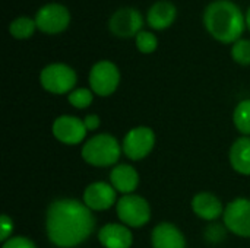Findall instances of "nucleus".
Listing matches in <instances>:
<instances>
[{
	"mask_svg": "<svg viewBox=\"0 0 250 248\" xmlns=\"http://www.w3.org/2000/svg\"><path fill=\"white\" fill-rule=\"evenodd\" d=\"M224 224L239 237L250 238V200L236 199L224 209Z\"/></svg>",
	"mask_w": 250,
	"mask_h": 248,
	"instance_id": "obj_9",
	"label": "nucleus"
},
{
	"mask_svg": "<svg viewBox=\"0 0 250 248\" xmlns=\"http://www.w3.org/2000/svg\"><path fill=\"white\" fill-rule=\"evenodd\" d=\"M155 134L149 127L139 126L132 129L123 139V152L132 161H141L152 151Z\"/></svg>",
	"mask_w": 250,
	"mask_h": 248,
	"instance_id": "obj_8",
	"label": "nucleus"
},
{
	"mask_svg": "<svg viewBox=\"0 0 250 248\" xmlns=\"http://www.w3.org/2000/svg\"><path fill=\"white\" fill-rule=\"evenodd\" d=\"M192 209L199 218H202L205 221H214V219L220 218L221 215H224L221 202L218 200L217 196H214L211 193L196 194L192 200Z\"/></svg>",
	"mask_w": 250,
	"mask_h": 248,
	"instance_id": "obj_17",
	"label": "nucleus"
},
{
	"mask_svg": "<svg viewBox=\"0 0 250 248\" xmlns=\"http://www.w3.org/2000/svg\"><path fill=\"white\" fill-rule=\"evenodd\" d=\"M136 48L144 53V54H149V53H154L157 50V45H158V41H157V37L152 34V32H148V31H141L138 35H136Z\"/></svg>",
	"mask_w": 250,
	"mask_h": 248,
	"instance_id": "obj_22",
	"label": "nucleus"
},
{
	"mask_svg": "<svg viewBox=\"0 0 250 248\" xmlns=\"http://www.w3.org/2000/svg\"><path fill=\"white\" fill-rule=\"evenodd\" d=\"M95 228V218L85 203L76 199L54 200L45 215L48 240L62 248L79 246L89 238Z\"/></svg>",
	"mask_w": 250,
	"mask_h": 248,
	"instance_id": "obj_1",
	"label": "nucleus"
},
{
	"mask_svg": "<svg viewBox=\"0 0 250 248\" xmlns=\"http://www.w3.org/2000/svg\"><path fill=\"white\" fill-rule=\"evenodd\" d=\"M0 227H1V232H0V240L4 243L9 240V237L12 235L13 231V222L7 215H1L0 218Z\"/></svg>",
	"mask_w": 250,
	"mask_h": 248,
	"instance_id": "obj_25",
	"label": "nucleus"
},
{
	"mask_svg": "<svg viewBox=\"0 0 250 248\" xmlns=\"http://www.w3.org/2000/svg\"><path fill=\"white\" fill-rule=\"evenodd\" d=\"M204 23L207 31L217 41L231 44L240 39L246 26V18L236 3L217 0L205 9Z\"/></svg>",
	"mask_w": 250,
	"mask_h": 248,
	"instance_id": "obj_2",
	"label": "nucleus"
},
{
	"mask_svg": "<svg viewBox=\"0 0 250 248\" xmlns=\"http://www.w3.org/2000/svg\"><path fill=\"white\" fill-rule=\"evenodd\" d=\"M231 167L243 175H250V137L237 139L230 149Z\"/></svg>",
	"mask_w": 250,
	"mask_h": 248,
	"instance_id": "obj_18",
	"label": "nucleus"
},
{
	"mask_svg": "<svg viewBox=\"0 0 250 248\" xmlns=\"http://www.w3.org/2000/svg\"><path fill=\"white\" fill-rule=\"evenodd\" d=\"M246 26H248V29L250 31V7L249 10H248V13H246Z\"/></svg>",
	"mask_w": 250,
	"mask_h": 248,
	"instance_id": "obj_27",
	"label": "nucleus"
},
{
	"mask_svg": "<svg viewBox=\"0 0 250 248\" xmlns=\"http://www.w3.org/2000/svg\"><path fill=\"white\" fill-rule=\"evenodd\" d=\"M37 28L44 34H60L70 23V12L59 3H48L38 9L35 15Z\"/></svg>",
	"mask_w": 250,
	"mask_h": 248,
	"instance_id": "obj_7",
	"label": "nucleus"
},
{
	"mask_svg": "<svg viewBox=\"0 0 250 248\" xmlns=\"http://www.w3.org/2000/svg\"><path fill=\"white\" fill-rule=\"evenodd\" d=\"M83 203L91 210L110 209L116 203V189L103 181L92 183L83 191Z\"/></svg>",
	"mask_w": 250,
	"mask_h": 248,
	"instance_id": "obj_12",
	"label": "nucleus"
},
{
	"mask_svg": "<svg viewBox=\"0 0 250 248\" xmlns=\"http://www.w3.org/2000/svg\"><path fill=\"white\" fill-rule=\"evenodd\" d=\"M154 248H185L186 241L179 228L170 222L158 224L151 235Z\"/></svg>",
	"mask_w": 250,
	"mask_h": 248,
	"instance_id": "obj_14",
	"label": "nucleus"
},
{
	"mask_svg": "<svg viewBox=\"0 0 250 248\" xmlns=\"http://www.w3.org/2000/svg\"><path fill=\"white\" fill-rule=\"evenodd\" d=\"M177 16V9L171 1L161 0L154 3L146 15V22L152 29L161 31L173 25Z\"/></svg>",
	"mask_w": 250,
	"mask_h": 248,
	"instance_id": "obj_15",
	"label": "nucleus"
},
{
	"mask_svg": "<svg viewBox=\"0 0 250 248\" xmlns=\"http://www.w3.org/2000/svg\"><path fill=\"white\" fill-rule=\"evenodd\" d=\"M83 123H85V127L86 130H97L98 126H100V117L95 115V114H89L83 118Z\"/></svg>",
	"mask_w": 250,
	"mask_h": 248,
	"instance_id": "obj_26",
	"label": "nucleus"
},
{
	"mask_svg": "<svg viewBox=\"0 0 250 248\" xmlns=\"http://www.w3.org/2000/svg\"><path fill=\"white\" fill-rule=\"evenodd\" d=\"M40 82L45 91L56 95H62L73 89V86L76 85V73L67 64L53 63L41 70Z\"/></svg>",
	"mask_w": 250,
	"mask_h": 248,
	"instance_id": "obj_4",
	"label": "nucleus"
},
{
	"mask_svg": "<svg viewBox=\"0 0 250 248\" xmlns=\"http://www.w3.org/2000/svg\"><path fill=\"white\" fill-rule=\"evenodd\" d=\"M85 123L75 115H60L53 123L54 137L64 145H78L86 136Z\"/></svg>",
	"mask_w": 250,
	"mask_h": 248,
	"instance_id": "obj_11",
	"label": "nucleus"
},
{
	"mask_svg": "<svg viewBox=\"0 0 250 248\" xmlns=\"http://www.w3.org/2000/svg\"><path fill=\"white\" fill-rule=\"evenodd\" d=\"M110 31L120 38L136 37L144 25V18L139 10L133 7H122L110 18Z\"/></svg>",
	"mask_w": 250,
	"mask_h": 248,
	"instance_id": "obj_10",
	"label": "nucleus"
},
{
	"mask_svg": "<svg viewBox=\"0 0 250 248\" xmlns=\"http://www.w3.org/2000/svg\"><path fill=\"white\" fill-rule=\"evenodd\" d=\"M111 186L116 189V191L123 194H130L136 190L139 184V175L136 170L127 164H122L113 168L110 174Z\"/></svg>",
	"mask_w": 250,
	"mask_h": 248,
	"instance_id": "obj_16",
	"label": "nucleus"
},
{
	"mask_svg": "<svg viewBox=\"0 0 250 248\" xmlns=\"http://www.w3.org/2000/svg\"><path fill=\"white\" fill-rule=\"evenodd\" d=\"M116 209L119 219L132 228L144 227L151 219V209L148 202L136 194H125L117 200Z\"/></svg>",
	"mask_w": 250,
	"mask_h": 248,
	"instance_id": "obj_5",
	"label": "nucleus"
},
{
	"mask_svg": "<svg viewBox=\"0 0 250 248\" xmlns=\"http://www.w3.org/2000/svg\"><path fill=\"white\" fill-rule=\"evenodd\" d=\"M1 248H37L35 244L25 237H12L3 243Z\"/></svg>",
	"mask_w": 250,
	"mask_h": 248,
	"instance_id": "obj_24",
	"label": "nucleus"
},
{
	"mask_svg": "<svg viewBox=\"0 0 250 248\" xmlns=\"http://www.w3.org/2000/svg\"><path fill=\"white\" fill-rule=\"evenodd\" d=\"M231 57L234 61L243 66L250 64V39H239L233 44Z\"/></svg>",
	"mask_w": 250,
	"mask_h": 248,
	"instance_id": "obj_21",
	"label": "nucleus"
},
{
	"mask_svg": "<svg viewBox=\"0 0 250 248\" xmlns=\"http://www.w3.org/2000/svg\"><path fill=\"white\" fill-rule=\"evenodd\" d=\"M69 102L75 107V108H79V110H83L86 107L91 105L92 102V91L86 89V88H79V89H75L69 94L67 96Z\"/></svg>",
	"mask_w": 250,
	"mask_h": 248,
	"instance_id": "obj_23",
	"label": "nucleus"
},
{
	"mask_svg": "<svg viewBox=\"0 0 250 248\" xmlns=\"http://www.w3.org/2000/svg\"><path fill=\"white\" fill-rule=\"evenodd\" d=\"M82 158L94 167L114 165L120 158V146L116 137L107 133L91 137L82 148Z\"/></svg>",
	"mask_w": 250,
	"mask_h": 248,
	"instance_id": "obj_3",
	"label": "nucleus"
},
{
	"mask_svg": "<svg viewBox=\"0 0 250 248\" xmlns=\"http://www.w3.org/2000/svg\"><path fill=\"white\" fill-rule=\"evenodd\" d=\"M120 82V72L117 66L108 60L95 63L89 72V85L94 94L100 96L111 95Z\"/></svg>",
	"mask_w": 250,
	"mask_h": 248,
	"instance_id": "obj_6",
	"label": "nucleus"
},
{
	"mask_svg": "<svg viewBox=\"0 0 250 248\" xmlns=\"http://www.w3.org/2000/svg\"><path fill=\"white\" fill-rule=\"evenodd\" d=\"M233 121L234 126L237 127V130L240 133H243L245 136L250 134V99L242 101L233 114Z\"/></svg>",
	"mask_w": 250,
	"mask_h": 248,
	"instance_id": "obj_20",
	"label": "nucleus"
},
{
	"mask_svg": "<svg viewBox=\"0 0 250 248\" xmlns=\"http://www.w3.org/2000/svg\"><path fill=\"white\" fill-rule=\"evenodd\" d=\"M35 28H37L35 19H31L28 16H19L10 22L9 32L12 37L18 39H26L35 32Z\"/></svg>",
	"mask_w": 250,
	"mask_h": 248,
	"instance_id": "obj_19",
	"label": "nucleus"
},
{
	"mask_svg": "<svg viewBox=\"0 0 250 248\" xmlns=\"http://www.w3.org/2000/svg\"><path fill=\"white\" fill-rule=\"evenodd\" d=\"M98 240L105 248H130L133 243L132 232L120 224H107L98 232Z\"/></svg>",
	"mask_w": 250,
	"mask_h": 248,
	"instance_id": "obj_13",
	"label": "nucleus"
}]
</instances>
